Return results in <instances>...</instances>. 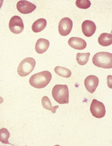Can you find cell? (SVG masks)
<instances>
[{"label":"cell","mask_w":112,"mask_h":146,"mask_svg":"<svg viewBox=\"0 0 112 146\" xmlns=\"http://www.w3.org/2000/svg\"><path fill=\"white\" fill-rule=\"evenodd\" d=\"M36 6L28 1H19L17 3V9L20 13L29 14L33 12Z\"/></svg>","instance_id":"9c48e42d"},{"label":"cell","mask_w":112,"mask_h":146,"mask_svg":"<svg viewBox=\"0 0 112 146\" xmlns=\"http://www.w3.org/2000/svg\"><path fill=\"white\" fill-rule=\"evenodd\" d=\"M99 84V79L94 75L88 76L84 80V86L89 93L93 94L96 90Z\"/></svg>","instance_id":"ba28073f"},{"label":"cell","mask_w":112,"mask_h":146,"mask_svg":"<svg viewBox=\"0 0 112 146\" xmlns=\"http://www.w3.org/2000/svg\"><path fill=\"white\" fill-rule=\"evenodd\" d=\"M54 71L56 72V74H58V76L66 78L71 77V71L69 69H66L65 67H62V66H56L54 69Z\"/></svg>","instance_id":"e0dca14e"},{"label":"cell","mask_w":112,"mask_h":146,"mask_svg":"<svg viewBox=\"0 0 112 146\" xmlns=\"http://www.w3.org/2000/svg\"><path fill=\"white\" fill-rule=\"evenodd\" d=\"M90 53H78L76 55V61L80 65H85L88 62Z\"/></svg>","instance_id":"2e32d148"},{"label":"cell","mask_w":112,"mask_h":146,"mask_svg":"<svg viewBox=\"0 0 112 146\" xmlns=\"http://www.w3.org/2000/svg\"><path fill=\"white\" fill-rule=\"evenodd\" d=\"M9 137L10 133L8 131V129L6 128H1L0 129V141H1V142L3 143L11 145V143L9 142Z\"/></svg>","instance_id":"ac0fdd59"},{"label":"cell","mask_w":112,"mask_h":146,"mask_svg":"<svg viewBox=\"0 0 112 146\" xmlns=\"http://www.w3.org/2000/svg\"><path fill=\"white\" fill-rule=\"evenodd\" d=\"M36 64L35 60L33 58H25L19 63L18 68H17V74L22 77L27 76L34 70Z\"/></svg>","instance_id":"277c9868"},{"label":"cell","mask_w":112,"mask_h":146,"mask_svg":"<svg viewBox=\"0 0 112 146\" xmlns=\"http://www.w3.org/2000/svg\"><path fill=\"white\" fill-rule=\"evenodd\" d=\"M52 96L57 103L67 104L69 102V87L66 85H56L52 90Z\"/></svg>","instance_id":"7a4b0ae2"},{"label":"cell","mask_w":112,"mask_h":146,"mask_svg":"<svg viewBox=\"0 0 112 146\" xmlns=\"http://www.w3.org/2000/svg\"><path fill=\"white\" fill-rule=\"evenodd\" d=\"M52 79V75L48 71L33 74L29 79V83L32 87L37 89H42L46 87L49 84Z\"/></svg>","instance_id":"6da1fadb"},{"label":"cell","mask_w":112,"mask_h":146,"mask_svg":"<svg viewBox=\"0 0 112 146\" xmlns=\"http://www.w3.org/2000/svg\"><path fill=\"white\" fill-rule=\"evenodd\" d=\"M68 44L71 48L77 50H83L87 47V42L85 40L78 37H72L69 38Z\"/></svg>","instance_id":"8fae6325"},{"label":"cell","mask_w":112,"mask_h":146,"mask_svg":"<svg viewBox=\"0 0 112 146\" xmlns=\"http://www.w3.org/2000/svg\"><path fill=\"white\" fill-rule=\"evenodd\" d=\"M99 44L103 46H108L112 44V35L111 33H103L100 34L98 39Z\"/></svg>","instance_id":"4fadbf2b"},{"label":"cell","mask_w":112,"mask_h":146,"mask_svg":"<svg viewBox=\"0 0 112 146\" xmlns=\"http://www.w3.org/2000/svg\"><path fill=\"white\" fill-rule=\"evenodd\" d=\"M47 22L45 19L40 18L37 19L32 25V30L34 33H40L46 28Z\"/></svg>","instance_id":"5bb4252c"},{"label":"cell","mask_w":112,"mask_h":146,"mask_svg":"<svg viewBox=\"0 0 112 146\" xmlns=\"http://www.w3.org/2000/svg\"><path fill=\"white\" fill-rule=\"evenodd\" d=\"M42 105L43 106V108L46 109L47 110H49L52 113H55L56 112V110L59 108L58 105H56V106L53 107L52 106V104L51 103V100L48 98V97L47 96H44L42 98Z\"/></svg>","instance_id":"9a60e30c"},{"label":"cell","mask_w":112,"mask_h":146,"mask_svg":"<svg viewBox=\"0 0 112 146\" xmlns=\"http://www.w3.org/2000/svg\"><path fill=\"white\" fill-rule=\"evenodd\" d=\"M107 86L109 88L112 89V76L109 75L107 78Z\"/></svg>","instance_id":"ffe728a7"},{"label":"cell","mask_w":112,"mask_h":146,"mask_svg":"<svg viewBox=\"0 0 112 146\" xmlns=\"http://www.w3.org/2000/svg\"><path fill=\"white\" fill-rule=\"evenodd\" d=\"M82 33L86 37H91L96 31V25L91 20H85L82 24Z\"/></svg>","instance_id":"30bf717a"},{"label":"cell","mask_w":112,"mask_h":146,"mask_svg":"<svg viewBox=\"0 0 112 146\" xmlns=\"http://www.w3.org/2000/svg\"><path fill=\"white\" fill-rule=\"evenodd\" d=\"M95 66L103 69H112V53L109 52H98L92 59Z\"/></svg>","instance_id":"3957f363"},{"label":"cell","mask_w":112,"mask_h":146,"mask_svg":"<svg viewBox=\"0 0 112 146\" xmlns=\"http://www.w3.org/2000/svg\"><path fill=\"white\" fill-rule=\"evenodd\" d=\"M111 34L112 35V30H111Z\"/></svg>","instance_id":"44dd1931"},{"label":"cell","mask_w":112,"mask_h":146,"mask_svg":"<svg viewBox=\"0 0 112 146\" xmlns=\"http://www.w3.org/2000/svg\"><path fill=\"white\" fill-rule=\"evenodd\" d=\"M76 5L79 9H87L91 6V1L89 0H77Z\"/></svg>","instance_id":"d6986e66"},{"label":"cell","mask_w":112,"mask_h":146,"mask_svg":"<svg viewBox=\"0 0 112 146\" xmlns=\"http://www.w3.org/2000/svg\"><path fill=\"white\" fill-rule=\"evenodd\" d=\"M24 25L22 18L19 16L15 15L10 19L9 29L13 33L19 34L24 31Z\"/></svg>","instance_id":"8992f818"},{"label":"cell","mask_w":112,"mask_h":146,"mask_svg":"<svg viewBox=\"0 0 112 146\" xmlns=\"http://www.w3.org/2000/svg\"><path fill=\"white\" fill-rule=\"evenodd\" d=\"M49 41L46 39L40 38L37 40L36 43H35V51L39 54H42V53H45L48 47H49Z\"/></svg>","instance_id":"7c38bea8"},{"label":"cell","mask_w":112,"mask_h":146,"mask_svg":"<svg viewBox=\"0 0 112 146\" xmlns=\"http://www.w3.org/2000/svg\"><path fill=\"white\" fill-rule=\"evenodd\" d=\"M73 28V22L69 17L61 19L58 24V31L62 36H66L71 33Z\"/></svg>","instance_id":"52a82bcc"},{"label":"cell","mask_w":112,"mask_h":146,"mask_svg":"<svg viewBox=\"0 0 112 146\" xmlns=\"http://www.w3.org/2000/svg\"><path fill=\"white\" fill-rule=\"evenodd\" d=\"M90 111L92 116L96 118H102L106 114V109L102 102L93 99L90 106Z\"/></svg>","instance_id":"5b68a950"}]
</instances>
